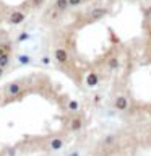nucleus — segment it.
<instances>
[{
	"mask_svg": "<svg viewBox=\"0 0 151 156\" xmlns=\"http://www.w3.org/2000/svg\"><path fill=\"white\" fill-rule=\"evenodd\" d=\"M114 106H115V109H119V111H127L128 109V99H127L125 96H119L115 99Z\"/></svg>",
	"mask_w": 151,
	"mask_h": 156,
	"instance_id": "1",
	"label": "nucleus"
},
{
	"mask_svg": "<svg viewBox=\"0 0 151 156\" xmlns=\"http://www.w3.org/2000/svg\"><path fill=\"white\" fill-rule=\"evenodd\" d=\"M24 18H26V15H24L23 12H13L12 16H10V21H12L13 24H19L24 21Z\"/></svg>",
	"mask_w": 151,
	"mask_h": 156,
	"instance_id": "2",
	"label": "nucleus"
},
{
	"mask_svg": "<svg viewBox=\"0 0 151 156\" xmlns=\"http://www.w3.org/2000/svg\"><path fill=\"white\" fill-rule=\"evenodd\" d=\"M55 58H57V62L58 63H65L68 60V52L65 51V49H57L55 51Z\"/></svg>",
	"mask_w": 151,
	"mask_h": 156,
	"instance_id": "3",
	"label": "nucleus"
},
{
	"mask_svg": "<svg viewBox=\"0 0 151 156\" xmlns=\"http://www.w3.org/2000/svg\"><path fill=\"white\" fill-rule=\"evenodd\" d=\"M106 13H107L106 8H94V10L91 12V20H99V18L104 16Z\"/></svg>",
	"mask_w": 151,
	"mask_h": 156,
	"instance_id": "4",
	"label": "nucleus"
},
{
	"mask_svg": "<svg viewBox=\"0 0 151 156\" xmlns=\"http://www.w3.org/2000/svg\"><path fill=\"white\" fill-rule=\"evenodd\" d=\"M97 81H99V78H97L96 73H90V75L86 76V85L88 86H96Z\"/></svg>",
	"mask_w": 151,
	"mask_h": 156,
	"instance_id": "5",
	"label": "nucleus"
},
{
	"mask_svg": "<svg viewBox=\"0 0 151 156\" xmlns=\"http://www.w3.org/2000/svg\"><path fill=\"white\" fill-rule=\"evenodd\" d=\"M8 93L12 96H16V94H19L21 93V86L18 85V83H12V85L8 86Z\"/></svg>",
	"mask_w": 151,
	"mask_h": 156,
	"instance_id": "6",
	"label": "nucleus"
},
{
	"mask_svg": "<svg viewBox=\"0 0 151 156\" xmlns=\"http://www.w3.org/2000/svg\"><path fill=\"white\" fill-rule=\"evenodd\" d=\"M55 7L58 12H65V10L70 7V3H68V0H57L55 2Z\"/></svg>",
	"mask_w": 151,
	"mask_h": 156,
	"instance_id": "7",
	"label": "nucleus"
},
{
	"mask_svg": "<svg viewBox=\"0 0 151 156\" xmlns=\"http://www.w3.org/2000/svg\"><path fill=\"white\" fill-rule=\"evenodd\" d=\"M62 146H63V140H62V138H52V140H51V148H52V150L57 151V150H60Z\"/></svg>",
	"mask_w": 151,
	"mask_h": 156,
	"instance_id": "8",
	"label": "nucleus"
},
{
	"mask_svg": "<svg viewBox=\"0 0 151 156\" xmlns=\"http://www.w3.org/2000/svg\"><path fill=\"white\" fill-rule=\"evenodd\" d=\"M119 65H120V62H119V58H115V57L109 58V62H107V67H109L111 70H115V68H119Z\"/></svg>",
	"mask_w": 151,
	"mask_h": 156,
	"instance_id": "9",
	"label": "nucleus"
},
{
	"mask_svg": "<svg viewBox=\"0 0 151 156\" xmlns=\"http://www.w3.org/2000/svg\"><path fill=\"white\" fill-rule=\"evenodd\" d=\"M8 62H10V57H8V52L7 54H3V55H0V67H7L8 65Z\"/></svg>",
	"mask_w": 151,
	"mask_h": 156,
	"instance_id": "10",
	"label": "nucleus"
},
{
	"mask_svg": "<svg viewBox=\"0 0 151 156\" xmlns=\"http://www.w3.org/2000/svg\"><path fill=\"white\" fill-rule=\"evenodd\" d=\"M81 129V119H78V117H76V119H73L72 120V130H80Z\"/></svg>",
	"mask_w": 151,
	"mask_h": 156,
	"instance_id": "11",
	"label": "nucleus"
},
{
	"mask_svg": "<svg viewBox=\"0 0 151 156\" xmlns=\"http://www.w3.org/2000/svg\"><path fill=\"white\" fill-rule=\"evenodd\" d=\"M18 60H19V63H24V65H26V63L31 62V57H28V55H19Z\"/></svg>",
	"mask_w": 151,
	"mask_h": 156,
	"instance_id": "12",
	"label": "nucleus"
},
{
	"mask_svg": "<svg viewBox=\"0 0 151 156\" xmlns=\"http://www.w3.org/2000/svg\"><path fill=\"white\" fill-rule=\"evenodd\" d=\"M28 39H29V34L28 33H21L18 36V42H24V41H28Z\"/></svg>",
	"mask_w": 151,
	"mask_h": 156,
	"instance_id": "13",
	"label": "nucleus"
},
{
	"mask_svg": "<svg viewBox=\"0 0 151 156\" xmlns=\"http://www.w3.org/2000/svg\"><path fill=\"white\" fill-rule=\"evenodd\" d=\"M68 109H70V111H76L78 109V102L76 101H70V102H68Z\"/></svg>",
	"mask_w": 151,
	"mask_h": 156,
	"instance_id": "14",
	"label": "nucleus"
},
{
	"mask_svg": "<svg viewBox=\"0 0 151 156\" xmlns=\"http://www.w3.org/2000/svg\"><path fill=\"white\" fill-rule=\"evenodd\" d=\"M8 51H10V46H8V44H5V46H0V55L7 54Z\"/></svg>",
	"mask_w": 151,
	"mask_h": 156,
	"instance_id": "15",
	"label": "nucleus"
},
{
	"mask_svg": "<svg viewBox=\"0 0 151 156\" xmlns=\"http://www.w3.org/2000/svg\"><path fill=\"white\" fill-rule=\"evenodd\" d=\"M114 140H115V138H114L112 135H111V136H106V138H104V145H112V143H114Z\"/></svg>",
	"mask_w": 151,
	"mask_h": 156,
	"instance_id": "16",
	"label": "nucleus"
},
{
	"mask_svg": "<svg viewBox=\"0 0 151 156\" xmlns=\"http://www.w3.org/2000/svg\"><path fill=\"white\" fill-rule=\"evenodd\" d=\"M83 2V0H68V3H70V7H78Z\"/></svg>",
	"mask_w": 151,
	"mask_h": 156,
	"instance_id": "17",
	"label": "nucleus"
},
{
	"mask_svg": "<svg viewBox=\"0 0 151 156\" xmlns=\"http://www.w3.org/2000/svg\"><path fill=\"white\" fill-rule=\"evenodd\" d=\"M15 154H16V150H15V148H10V150H8V156H15Z\"/></svg>",
	"mask_w": 151,
	"mask_h": 156,
	"instance_id": "18",
	"label": "nucleus"
},
{
	"mask_svg": "<svg viewBox=\"0 0 151 156\" xmlns=\"http://www.w3.org/2000/svg\"><path fill=\"white\" fill-rule=\"evenodd\" d=\"M41 62L44 63V65H47V63L51 62V60H49V57H42V60H41Z\"/></svg>",
	"mask_w": 151,
	"mask_h": 156,
	"instance_id": "19",
	"label": "nucleus"
},
{
	"mask_svg": "<svg viewBox=\"0 0 151 156\" xmlns=\"http://www.w3.org/2000/svg\"><path fill=\"white\" fill-rule=\"evenodd\" d=\"M42 3V0H34V5H36V7H37V5H41Z\"/></svg>",
	"mask_w": 151,
	"mask_h": 156,
	"instance_id": "20",
	"label": "nucleus"
},
{
	"mask_svg": "<svg viewBox=\"0 0 151 156\" xmlns=\"http://www.w3.org/2000/svg\"><path fill=\"white\" fill-rule=\"evenodd\" d=\"M3 75V67H0V76Z\"/></svg>",
	"mask_w": 151,
	"mask_h": 156,
	"instance_id": "21",
	"label": "nucleus"
},
{
	"mask_svg": "<svg viewBox=\"0 0 151 156\" xmlns=\"http://www.w3.org/2000/svg\"><path fill=\"white\" fill-rule=\"evenodd\" d=\"M70 156H80V154H78V153H72Z\"/></svg>",
	"mask_w": 151,
	"mask_h": 156,
	"instance_id": "22",
	"label": "nucleus"
}]
</instances>
